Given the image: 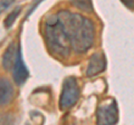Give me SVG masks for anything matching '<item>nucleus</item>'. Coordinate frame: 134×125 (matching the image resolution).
I'll use <instances>...</instances> for the list:
<instances>
[{
	"instance_id": "1",
	"label": "nucleus",
	"mask_w": 134,
	"mask_h": 125,
	"mask_svg": "<svg viewBox=\"0 0 134 125\" xmlns=\"http://www.w3.org/2000/svg\"><path fill=\"white\" fill-rule=\"evenodd\" d=\"M65 34L69 39L72 49L76 53H85L94 41V25L92 20L79 14L60 10L57 14Z\"/></svg>"
},
{
	"instance_id": "2",
	"label": "nucleus",
	"mask_w": 134,
	"mask_h": 125,
	"mask_svg": "<svg viewBox=\"0 0 134 125\" xmlns=\"http://www.w3.org/2000/svg\"><path fill=\"white\" fill-rule=\"evenodd\" d=\"M45 39L49 50L54 55L65 58L69 55V50L72 48L69 39L65 34V30L62 26L58 16L53 15L45 20Z\"/></svg>"
},
{
	"instance_id": "3",
	"label": "nucleus",
	"mask_w": 134,
	"mask_h": 125,
	"mask_svg": "<svg viewBox=\"0 0 134 125\" xmlns=\"http://www.w3.org/2000/svg\"><path fill=\"white\" fill-rule=\"evenodd\" d=\"M79 87L78 83L74 77H67L63 83V89L59 98V106L62 110L72 107L78 101Z\"/></svg>"
},
{
	"instance_id": "4",
	"label": "nucleus",
	"mask_w": 134,
	"mask_h": 125,
	"mask_svg": "<svg viewBox=\"0 0 134 125\" xmlns=\"http://www.w3.org/2000/svg\"><path fill=\"white\" fill-rule=\"evenodd\" d=\"M119 121V111L115 101L102 104L97 110V124H115Z\"/></svg>"
},
{
	"instance_id": "5",
	"label": "nucleus",
	"mask_w": 134,
	"mask_h": 125,
	"mask_svg": "<svg viewBox=\"0 0 134 125\" xmlns=\"http://www.w3.org/2000/svg\"><path fill=\"white\" fill-rule=\"evenodd\" d=\"M14 70H12V77L14 81L17 85H23L25 84V82L27 81V78L29 76V72L25 65V62L23 60V56H21V49L20 46L18 48V54H17V58L16 61L14 64Z\"/></svg>"
},
{
	"instance_id": "6",
	"label": "nucleus",
	"mask_w": 134,
	"mask_h": 125,
	"mask_svg": "<svg viewBox=\"0 0 134 125\" xmlns=\"http://www.w3.org/2000/svg\"><path fill=\"white\" fill-rule=\"evenodd\" d=\"M106 67V60L103 53H95L90 59L88 67L86 69L87 76H95L102 73Z\"/></svg>"
},
{
	"instance_id": "7",
	"label": "nucleus",
	"mask_w": 134,
	"mask_h": 125,
	"mask_svg": "<svg viewBox=\"0 0 134 125\" xmlns=\"http://www.w3.org/2000/svg\"><path fill=\"white\" fill-rule=\"evenodd\" d=\"M15 96V89L12 84L7 78H0V107L8 105Z\"/></svg>"
},
{
	"instance_id": "8",
	"label": "nucleus",
	"mask_w": 134,
	"mask_h": 125,
	"mask_svg": "<svg viewBox=\"0 0 134 125\" xmlns=\"http://www.w3.org/2000/svg\"><path fill=\"white\" fill-rule=\"evenodd\" d=\"M18 48H19V45L17 46L15 43H11L8 46V48L6 49V52L2 56V66L5 69L10 70L14 67V64L17 58V54H18Z\"/></svg>"
},
{
	"instance_id": "9",
	"label": "nucleus",
	"mask_w": 134,
	"mask_h": 125,
	"mask_svg": "<svg viewBox=\"0 0 134 125\" xmlns=\"http://www.w3.org/2000/svg\"><path fill=\"white\" fill-rule=\"evenodd\" d=\"M70 2L73 3V6L85 12L93 11V6H92L91 0H70Z\"/></svg>"
},
{
	"instance_id": "10",
	"label": "nucleus",
	"mask_w": 134,
	"mask_h": 125,
	"mask_svg": "<svg viewBox=\"0 0 134 125\" xmlns=\"http://www.w3.org/2000/svg\"><path fill=\"white\" fill-rule=\"evenodd\" d=\"M20 14V7H16L14 10H12L9 15H8V17L5 19V27L6 28H10L12 25H14L15 20L17 19L18 17V15Z\"/></svg>"
},
{
	"instance_id": "11",
	"label": "nucleus",
	"mask_w": 134,
	"mask_h": 125,
	"mask_svg": "<svg viewBox=\"0 0 134 125\" xmlns=\"http://www.w3.org/2000/svg\"><path fill=\"white\" fill-rule=\"evenodd\" d=\"M14 1L15 0H0V14L2 11H5Z\"/></svg>"
},
{
	"instance_id": "12",
	"label": "nucleus",
	"mask_w": 134,
	"mask_h": 125,
	"mask_svg": "<svg viewBox=\"0 0 134 125\" xmlns=\"http://www.w3.org/2000/svg\"><path fill=\"white\" fill-rule=\"evenodd\" d=\"M121 1H122L127 8L134 9V0H121Z\"/></svg>"
},
{
	"instance_id": "13",
	"label": "nucleus",
	"mask_w": 134,
	"mask_h": 125,
	"mask_svg": "<svg viewBox=\"0 0 134 125\" xmlns=\"http://www.w3.org/2000/svg\"><path fill=\"white\" fill-rule=\"evenodd\" d=\"M41 1H43V0H35V2L32 3V6H30V9H29L28 14H27V18H28V16L30 15V12H32L34 10H35V8H36L37 6H38V3H39V2H41Z\"/></svg>"
}]
</instances>
